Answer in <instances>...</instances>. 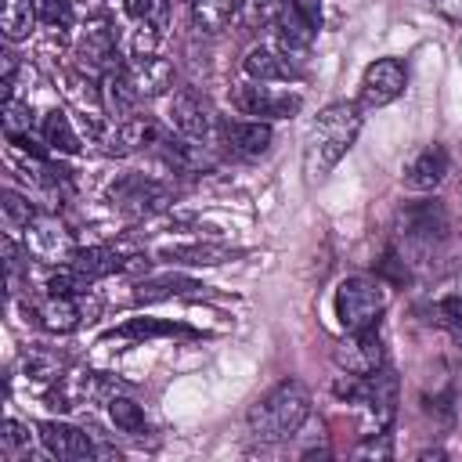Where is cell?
I'll list each match as a JSON object with an SVG mask.
<instances>
[{"label":"cell","mask_w":462,"mask_h":462,"mask_svg":"<svg viewBox=\"0 0 462 462\" xmlns=\"http://www.w3.org/2000/svg\"><path fill=\"white\" fill-rule=\"evenodd\" d=\"M357 455H383V458H386V455H390V440H386V433H375L368 444L357 448Z\"/></svg>","instance_id":"cell-36"},{"label":"cell","mask_w":462,"mask_h":462,"mask_svg":"<svg viewBox=\"0 0 462 462\" xmlns=\"http://www.w3.org/2000/svg\"><path fill=\"white\" fill-rule=\"evenodd\" d=\"M123 7H126V14L137 18V22H144V18L155 14V0H123Z\"/></svg>","instance_id":"cell-35"},{"label":"cell","mask_w":462,"mask_h":462,"mask_svg":"<svg viewBox=\"0 0 462 462\" xmlns=\"http://www.w3.org/2000/svg\"><path fill=\"white\" fill-rule=\"evenodd\" d=\"M87 285L90 282H97V278H105V274H116V271H123V267H130V260L126 256H119L116 249H108V245H90V249H76L69 260H65Z\"/></svg>","instance_id":"cell-19"},{"label":"cell","mask_w":462,"mask_h":462,"mask_svg":"<svg viewBox=\"0 0 462 462\" xmlns=\"http://www.w3.org/2000/svg\"><path fill=\"white\" fill-rule=\"evenodd\" d=\"M448 148L444 144H426L419 155H411V162L404 166V188L411 191H433L444 177H448Z\"/></svg>","instance_id":"cell-14"},{"label":"cell","mask_w":462,"mask_h":462,"mask_svg":"<svg viewBox=\"0 0 462 462\" xmlns=\"http://www.w3.org/2000/svg\"><path fill=\"white\" fill-rule=\"evenodd\" d=\"M231 105L242 112V116H249V119H263V123H271V119H289V116H296L300 108H303V97L296 94V90H278V87H271V83H242V87H235L231 90Z\"/></svg>","instance_id":"cell-5"},{"label":"cell","mask_w":462,"mask_h":462,"mask_svg":"<svg viewBox=\"0 0 462 462\" xmlns=\"http://www.w3.org/2000/svg\"><path fill=\"white\" fill-rule=\"evenodd\" d=\"M245 249H235V245H220V242H188V245H166L159 249L162 260L170 263H188V267H217V263H227L235 256H242Z\"/></svg>","instance_id":"cell-18"},{"label":"cell","mask_w":462,"mask_h":462,"mask_svg":"<svg viewBox=\"0 0 462 462\" xmlns=\"http://www.w3.org/2000/svg\"><path fill=\"white\" fill-rule=\"evenodd\" d=\"M76 61H79V72H87V76H105L108 69L123 65L119 61V32L108 18L87 22V29L76 40Z\"/></svg>","instance_id":"cell-7"},{"label":"cell","mask_w":462,"mask_h":462,"mask_svg":"<svg viewBox=\"0 0 462 462\" xmlns=\"http://www.w3.org/2000/svg\"><path fill=\"white\" fill-rule=\"evenodd\" d=\"M408 87V69L401 58H375L361 76V108H383L397 101Z\"/></svg>","instance_id":"cell-8"},{"label":"cell","mask_w":462,"mask_h":462,"mask_svg":"<svg viewBox=\"0 0 462 462\" xmlns=\"http://www.w3.org/2000/svg\"><path fill=\"white\" fill-rule=\"evenodd\" d=\"M36 14L47 29H72V22H76L72 0H36Z\"/></svg>","instance_id":"cell-29"},{"label":"cell","mask_w":462,"mask_h":462,"mask_svg":"<svg viewBox=\"0 0 462 462\" xmlns=\"http://www.w3.org/2000/svg\"><path fill=\"white\" fill-rule=\"evenodd\" d=\"M448 227L451 224H448V209L440 199H419L397 213V231L415 249H433L437 242L448 238Z\"/></svg>","instance_id":"cell-6"},{"label":"cell","mask_w":462,"mask_h":462,"mask_svg":"<svg viewBox=\"0 0 462 462\" xmlns=\"http://www.w3.org/2000/svg\"><path fill=\"white\" fill-rule=\"evenodd\" d=\"M108 202H112L123 217L141 220V217L162 213V209L173 202V191H170V184H162V180H155V177L126 173V177H119V180L108 188Z\"/></svg>","instance_id":"cell-4"},{"label":"cell","mask_w":462,"mask_h":462,"mask_svg":"<svg viewBox=\"0 0 462 462\" xmlns=\"http://www.w3.org/2000/svg\"><path fill=\"white\" fill-rule=\"evenodd\" d=\"M36 22H40L36 0H4V36H7L11 43H14V40H25Z\"/></svg>","instance_id":"cell-27"},{"label":"cell","mask_w":462,"mask_h":462,"mask_svg":"<svg viewBox=\"0 0 462 462\" xmlns=\"http://www.w3.org/2000/svg\"><path fill=\"white\" fill-rule=\"evenodd\" d=\"M242 11V0H191V18L202 32H220Z\"/></svg>","instance_id":"cell-25"},{"label":"cell","mask_w":462,"mask_h":462,"mask_svg":"<svg viewBox=\"0 0 462 462\" xmlns=\"http://www.w3.org/2000/svg\"><path fill=\"white\" fill-rule=\"evenodd\" d=\"M336 365L339 372H350V375H372L386 365V350H383V339L372 328H361V332H346V339L336 346Z\"/></svg>","instance_id":"cell-10"},{"label":"cell","mask_w":462,"mask_h":462,"mask_svg":"<svg viewBox=\"0 0 462 462\" xmlns=\"http://www.w3.org/2000/svg\"><path fill=\"white\" fill-rule=\"evenodd\" d=\"M36 430H40V444L47 448V455H54V458H61V462H83V458H94V455H97V444H94L83 430H76V426H69V422L47 419V422H40Z\"/></svg>","instance_id":"cell-13"},{"label":"cell","mask_w":462,"mask_h":462,"mask_svg":"<svg viewBox=\"0 0 462 462\" xmlns=\"http://www.w3.org/2000/svg\"><path fill=\"white\" fill-rule=\"evenodd\" d=\"M170 126L188 141H209V134H217L213 108L195 90H177L170 97Z\"/></svg>","instance_id":"cell-11"},{"label":"cell","mask_w":462,"mask_h":462,"mask_svg":"<svg viewBox=\"0 0 462 462\" xmlns=\"http://www.w3.org/2000/svg\"><path fill=\"white\" fill-rule=\"evenodd\" d=\"M242 69H245V76H249V79H256V83H289V79H296V76H300V72H296V65H292V61H285L274 47H253V51L245 54Z\"/></svg>","instance_id":"cell-20"},{"label":"cell","mask_w":462,"mask_h":462,"mask_svg":"<svg viewBox=\"0 0 462 462\" xmlns=\"http://www.w3.org/2000/svg\"><path fill=\"white\" fill-rule=\"evenodd\" d=\"M162 141H166V134L159 130V123H155L152 116H126V119H116V126L105 134V144H108V152H116V155L159 148Z\"/></svg>","instance_id":"cell-12"},{"label":"cell","mask_w":462,"mask_h":462,"mask_svg":"<svg viewBox=\"0 0 462 462\" xmlns=\"http://www.w3.org/2000/svg\"><path fill=\"white\" fill-rule=\"evenodd\" d=\"M25 249H32V253L43 256V260H69V256L76 253L69 231H65L54 217H36V220L25 227Z\"/></svg>","instance_id":"cell-15"},{"label":"cell","mask_w":462,"mask_h":462,"mask_svg":"<svg viewBox=\"0 0 462 462\" xmlns=\"http://www.w3.org/2000/svg\"><path fill=\"white\" fill-rule=\"evenodd\" d=\"M217 141H220L224 152L238 155V159H260L271 148L274 130L263 119H220L217 123Z\"/></svg>","instance_id":"cell-9"},{"label":"cell","mask_w":462,"mask_h":462,"mask_svg":"<svg viewBox=\"0 0 462 462\" xmlns=\"http://www.w3.org/2000/svg\"><path fill=\"white\" fill-rule=\"evenodd\" d=\"M386 285L383 278H365V274H354V278H343L339 289H336V321L343 332H361V328H372L379 325L383 310H386Z\"/></svg>","instance_id":"cell-3"},{"label":"cell","mask_w":462,"mask_h":462,"mask_svg":"<svg viewBox=\"0 0 462 462\" xmlns=\"http://www.w3.org/2000/svg\"><path fill=\"white\" fill-rule=\"evenodd\" d=\"M155 336H195V328H188V325H180V321L130 318L126 325H119V328L105 332L101 339H105V343H112V339H119V343H137V339H155Z\"/></svg>","instance_id":"cell-22"},{"label":"cell","mask_w":462,"mask_h":462,"mask_svg":"<svg viewBox=\"0 0 462 462\" xmlns=\"http://www.w3.org/2000/svg\"><path fill=\"white\" fill-rule=\"evenodd\" d=\"M433 14H440V18H448V22H455V25H462V0H422Z\"/></svg>","instance_id":"cell-34"},{"label":"cell","mask_w":462,"mask_h":462,"mask_svg":"<svg viewBox=\"0 0 462 462\" xmlns=\"http://www.w3.org/2000/svg\"><path fill=\"white\" fill-rule=\"evenodd\" d=\"M188 4H191V0H188Z\"/></svg>","instance_id":"cell-37"},{"label":"cell","mask_w":462,"mask_h":462,"mask_svg":"<svg viewBox=\"0 0 462 462\" xmlns=\"http://www.w3.org/2000/svg\"><path fill=\"white\" fill-rule=\"evenodd\" d=\"M155 47H159V25L152 18H144L134 32V58H148V54H155Z\"/></svg>","instance_id":"cell-32"},{"label":"cell","mask_w":462,"mask_h":462,"mask_svg":"<svg viewBox=\"0 0 462 462\" xmlns=\"http://www.w3.org/2000/svg\"><path fill=\"white\" fill-rule=\"evenodd\" d=\"M0 451H4V455H22V451H29V430H25L22 422L7 419V422H4V433H0Z\"/></svg>","instance_id":"cell-31"},{"label":"cell","mask_w":462,"mask_h":462,"mask_svg":"<svg viewBox=\"0 0 462 462\" xmlns=\"http://www.w3.org/2000/svg\"><path fill=\"white\" fill-rule=\"evenodd\" d=\"M32 318L47 328V332H72L83 321V310L76 303V292H43L32 303Z\"/></svg>","instance_id":"cell-16"},{"label":"cell","mask_w":462,"mask_h":462,"mask_svg":"<svg viewBox=\"0 0 462 462\" xmlns=\"http://www.w3.org/2000/svg\"><path fill=\"white\" fill-rule=\"evenodd\" d=\"M361 134V105L336 101L318 112V119L307 130L303 141V170L310 180H321L332 173V166L350 152V144Z\"/></svg>","instance_id":"cell-1"},{"label":"cell","mask_w":462,"mask_h":462,"mask_svg":"<svg viewBox=\"0 0 462 462\" xmlns=\"http://www.w3.org/2000/svg\"><path fill=\"white\" fill-rule=\"evenodd\" d=\"M310 419V390L300 379H282L249 408V430L256 440H289Z\"/></svg>","instance_id":"cell-2"},{"label":"cell","mask_w":462,"mask_h":462,"mask_svg":"<svg viewBox=\"0 0 462 462\" xmlns=\"http://www.w3.org/2000/svg\"><path fill=\"white\" fill-rule=\"evenodd\" d=\"M379 278H386V282H393V285H404V282H408V263L401 260L397 249H386V253H383V260H379Z\"/></svg>","instance_id":"cell-33"},{"label":"cell","mask_w":462,"mask_h":462,"mask_svg":"<svg viewBox=\"0 0 462 462\" xmlns=\"http://www.w3.org/2000/svg\"><path fill=\"white\" fill-rule=\"evenodd\" d=\"M126 76L134 83V90L141 97H155V94H166L173 87V69L166 58L159 54H148V58H130L126 61Z\"/></svg>","instance_id":"cell-17"},{"label":"cell","mask_w":462,"mask_h":462,"mask_svg":"<svg viewBox=\"0 0 462 462\" xmlns=\"http://www.w3.org/2000/svg\"><path fill=\"white\" fill-rule=\"evenodd\" d=\"M40 137H43V144H47L51 152H61V155H76V152H79V137H76V130H72V123H69V116H65L61 108L43 112V119H40Z\"/></svg>","instance_id":"cell-24"},{"label":"cell","mask_w":462,"mask_h":462,"mask_svg":"<svg viewBox=\"0 0 462 462\" xmlns=\"http://www.w3.org/2000/svg\"><path fill=\"white\" fill-rule=\"evenodd\" d=\"M108 419H112V426H116L119 433H126V437H148V433H152V426H148L141 404L130 401V397H119V393H116V397L108 401Z\"/></svg>","instance_id":"cell-26"},{"label":"cell","mask_w":462,"mask_h":462,"mask_svg":"<svg viewBox=\"0 0 462 462\" xmlns=\"http://www.w3.org/2000/svg\"><path fill=\"white\" fill-rule=\"evenodd\" d=\"M101 101H105V108L112 112V119L134 116L141 94L134 90V83H130V76H126V65H116V69L105 72V79H101Z\"/></svg>","instance_id":"cell-21"},{"label":"cell","mask_w":462,"mask_h":462,"mask_svg":"<svg viewBox=\"0 0 462 462\" xmlns=\"http://www.w3.org/2000/svg\"><path fill=\"white\" fill-rule=\"evenodd\" d=\"M0 199H4V217H7V224H11V227H29V224L40 217V213L29 206V199H22V195H18V191H11V188H7Z\"/></svg>","instance_id":"cell-30"},{"label":"cell","mask_w":462,"mask_h":462,"mask_svg":"<svg viewBox=\"0 0 462 462\" xmlns=\"http://www.w3.org/2000/svg\"><path fill=\"white\" fill-rule=\"evenodd\" d=\"M195 289H206V285L195 282L191 274H155V278L137 282L134 300L137 303H159V300H170V296H188Z\"/></svg>","instance_id":"cell-23"},{"label":"cell","mask_w":462,"mask_h":462,"mask_svg":"<svg viewBox=\"0 0 462 462\" xmlns=\"http://www.w3.org/2000/svg\"><path fill=\"white\" fill-rule=\"evenodd\" d=\"M430 321H433L437 328H444L455 343H462V292H451V296L437 300V303L430 307Z\"/></svg>","instance_id":"cell-28"}]
</instances>
